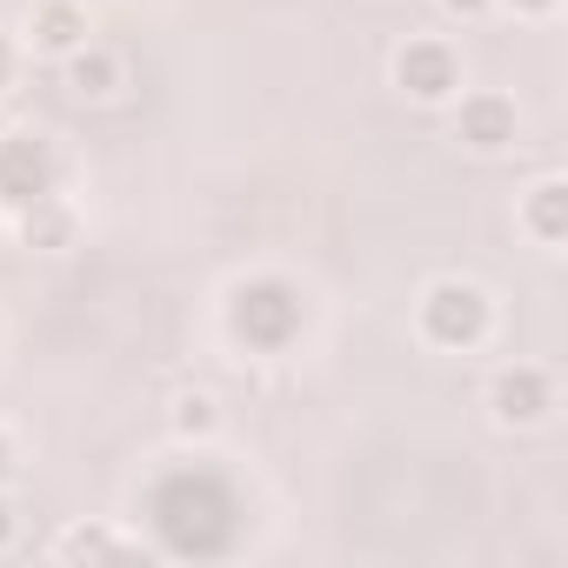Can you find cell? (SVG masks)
<instances>
[{
  "instance_id": "obj_1",
  "label": "cell",
  "mask_w": 568,
  "mask_h": 568,
  "mask_svg": "<svg viewBox=\"0 0 568 568\" xmlns=\"http://www.w3.org/2000/svg\"><path fill=\"white\" fill-rule=\"evenodd\" d=\"M302 288L295 281H281V274H254L241 281V288L227 295V335L247 342L254 355H281L295 335H302Z\"/></svg>"
},
{
  "instance_id": "obj_2",
  "label": "cell",
  "mask_w": 568,
  "mask_h": 568,
  "mask_svg": "<svg viewBox=\"0 0 568 568\" xmlns=\"http://www.w3.org/2000/svg\"><path fill=\"white\" fill-rule=\"evenodd\" d=\"M488 328H495L488 288H475V281H455V274H448V281H428V295H422V335H428L435 348H448V355L481 348Z\"/></svg>"
},
{
  "instance_id": "obj_3",
  "label": "cell",
  "mask_w": 568,
  "mask_h": 568,
  "mask_svg": "<svg viewBox=\"0 0 568 568\" xmlns=\"http://www.w3.org/2000/svg\"><path fill=\"white\" fill-rule=\"evenodd\" d=\"M61 181V161L41 134H8L0 141V207H34Z\"/></svg>"
},
{
  "instance_id": "obj_4",
  "label": "cell",
  "mask_w": 568,
  "mask_h": 568,
  "mask_svg": "<svg viewBox=\"0 0 568 568\" xmlns=\"http://www.w3.org/2000/svg\"><path fill=\"white\" fill-rule=\"evenodd\" d=\"M395 88H402L408 101H422V108L455 101V94H462V61H455V48L435 41V34L408 41V48L395 54Z\"/></svg>"
},
{
  "instance_id": "obj_5",
  "label": "cell",
  "mask_w": 568,
  "mask_h": 568,
  "mask_svg": "<svg viewBox=\"0 0 568 568\" xmlns=\"http://www.w3.org/2000/svg\"><path fill=\"white\" fill-rule=\"evenodd\" d=\"M488 408H495L501 428H535V422H548V408H555V382H548V368H528V362L501 368L495 388H488Z\"/></svg>"
},
{
  "instance_id": "obj_6",
  "label": "cell",
  "mask_w": 568,
  "mask_h": 568,
  "mask_svg": "<svg viewBox=\"0 0 568 568\" xmlns=\"http://www.w3.org/2000/svg\"><path fill=\"white\" fill-rule=\"evenodd\" d=\"M455 141L475 148V154H501L515 148V101L481 88V94H462V114H455Z\"/></svg>"
},
{
  "instance_id": "obj_7",
  "label": "cell",
  "mask_w": 568,
  "mask_h": 568,
  "mask_svg": "<svg viewBox=\"0 0 568 568\" xmlns=\"http://www.w3.org/2000/svg\"><path fill=\"white\" fill-rule=\"evenodd\" d=\"M68 88H74L81 101H108V94L121 88V54H114V48H88V41H81V48L68 54Z\"/></svg>"
},
{
  "instance_id": "obj_8",
  "label": "cell",
  "mask_w": 568,
  "mask_h": 568,
  "mask_svg": "<svg viewBox=\"0 0 568 568\" xmlns=\"http://www.w3.org/2000/svg\"><path fill=\"white\" fill-rule=\"evenodd\" d=\"M81 41H88V14L74 0H41L34 8V48L41 54H74Z\"/></svg>"
},
{
  "instance_id": "obj_9",
  "label": "cell",
  "mask_w": 568,
  "mask_h": 568,
  "mask_svg": "<svg viewBox=\"0 0 568 568\" xmlns=\"http://www.w3.org/2000/svg\"><path fill=\"white\" fill-rule=\"evenodd\" d=\"M521 227H528L541 247H561V234H568V181H541V187L521 201Z\"/></svg>"
},
{
  "instance_id": "obj_10",
  "label": "cell",
  "mask_w": 568,
  "mask_h": 568,
  "mask_svg": "<svg viewBox=\"0 0 568 568\" xmlns=\"http://www.w3.org/2000/svg\"><path fill=\"white\" fill-rule=\"evenodd\" d=\"M21 234H28V247H68V241H74V214L48 194V201L21 207Z\"/></svg>"
},
{
  "instance_id": "obj_11",
  "label": "cell",
  "mask_w": 568,
  "mask_h": 568,
  "mask_svg": "<svg viewBox=\"0 0 568 568\" xmlns=\"http://www.w3.org/2000/svg\"><path fill=\"white\" fill-rule=\"evenodd\" d=\"M174 428H181L187 442H207V435L221 428V408H214V395H181V402H174Z\"/></svg>"
},
{
  "instance_id": "obj_12",
  "label": "cell",
  "mask_w": 568,
  "mask_h": 568,
  "mask_svg": "<svg viewBox=\"0 0 568 568\" xmlns=\"http://www.w3.org/2000/svg\"><path fill=\"white\" fill-rule=\"evenodd\" d=\"M61 555H68V561H81V555H88V561H108V555H128V548H121V541H108L101 528H74V535L61 541Z\"/></svg>"
},
{
  "instance_id": "obj_13",
  "label": "cell",
  "mask_w": 568,
  "mask_h": 568,
  "mask_svg": "<svg viewBox=\"0 0 568 568\" xmlns=\"http://www.w3.org/2000/svg\"><path fill=\"white\" fill-rule=\"evenodd\" d=\"M442 8H448V14H462V21H475V14H488V8H495V0H442Z\"/></svg>"
},
{
  "instance_id": "obj_14",
  "label": "cell",
  "mask_w": 568,
  "mask_h": 568,
  "mask_svg": "<svg viewBox=\"0 0 568 568\" xmlns=\"http://www.w3.org/2000/svg\"><path fill=\"white\" fill-rule=\"evenodd\" d=\"M14 61H21V54H14V41H8V34H0V88H8V81H14Z\"/></svg>"
},
{
  "instance_id": "obj_15",
  "label": "cell",
  "mask_w": 568,
  "mask_h": 568,
  "mask_svg": "<svg viewBox=\"0 0 568 568\" xmlns=\"http://www.w3.org/2000/svg\"><path fill=\"white\" fill-rule=\"evenodd\" d=\"M515 14H555V0H508Z\"/></svg>"
},
{
  "instance_id": "obj_16",
  "label": "cell",
  "mask_w": 568,
  "mask_h": 568,
  "mask_svg": "<svg viewBox=\"0 0 568 568\" xmlns=\"http://www.w3.org/2000/svg\"><path fill=\"white\" fill-rule=\"evenodd\" d=\"M8 468H14V442H8V435H0V475H8Z\"/></svg>"
},
{
  "instance_id": "obj_17",
  "label": "cell",
  "mask_w": 568,
  "mask_h": 568,
  "mask_svg": "<svg viewBox=\"0 0 568 568\" xmlns=\"http://www.w3.org/2000/svg\"><path fill=\"white\" fill-rule=\"evenodd\" d=\"M8 528H14V515H8V501H0V548H8Z\"/></svg>"
}]
</instances>
